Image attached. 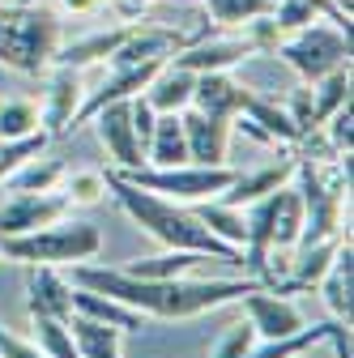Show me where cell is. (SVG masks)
Returning a JSON list of instances; mask_svg holds the SVG:
<instances>
[{"mask_svg":"<svg viewBox=\"0 0 354 358\" xmlns=\"http://www.w3.org/2000/svg\"><path fill=\"white\" fill-rule=\"evenodd\" d=\"M103 184L115 196V205L132 222H137L146 235H154L162 248H171V252H201V256H213V260H227V264H239L243 268V252L239 248H227L222 239H213L205 231V222L192 209H184L180 201H167L158 192H146L137 184H128L120 171H107Z\"/></svg>","mask_w":354,"mask_h":358,"instance_id":"6da1fadb","label":"cell"},{"mask_svg":"<svg viewBox=\"0 0 354 358\" xmlns=\"http://www.w3.org/2000/svg\"><path fill=\"white\" fill-rule=\"evenodd\" d=\"M60 48V17L43 5H0V64L43 73Z\"/></svg>","mask_w":354,"mask_h":358,"instance_id":"7a4b0ae2","label":"cell"},{"mask_svg":"<svg viewBox=\"0 0 354 358\" xmlns=\"http://www.w3.org/2000/svg\"><path fill=\"white\" fill-rule=\"evenodd\" d=\"M103 252V235L94 222H48L26 235H5L0 239V260L17 264H77L94 260Z\"/></svg>","mask_w":354,"mask_h":358,"instance_id":"3957f363","label":"cell"},{"mask_svg":"<svg viewBox=\"0 0 354 358\" xmlns=\"http://www.w3.org/2000/svg\"><path fill=\"white\" fill-rule=\"evenodd\" d=\"M128 184H137L146 192H158L167 201H213L231 188L235 179V166H197V162H180V166H132V171H120Z\"/></svg>","mask_w":354,"mask_h":358,"instance_id":"277c9868","label":"cell"},{"mask_svg":"<svg viewBox=\"0 0 354 358\" xmlns=\"http://www.w3.org/2000/svg\"><path fill=\"white\" fill-rule=\"evenodd\" d=\"M274 52H278L303 81H320L325 73L350 64V34L337 30V26H329V22H312V26L286 34Z\"/></svg>","mask_w":354,"mask_h":358,"instance_id":"5b68a950","label":"cell"},{"mask_svg":"<svg viewBox=\"0 0 354 358\" xmlns=\"http://www.w3.org/2000/svg\"><path fill=\"white\" fill-rule=\"evenodd\" d=\"M252 290H264V282H260V278H209V282L171 278V282H162L158 320H188V316H201V311L239 303V299L252 294Z\"/></svg>","mask_w":354,"mask_h":358,"instance_id":"8992f818","label":"cell"},{"mask_svg":"<svg viewBox=\"0 0 354 358\" xmlns=\"http://www.w3.org/2000/svg\"><path fill=\"white\" fill-rule=\"evenodd\" d=\"M69 282L81 286V290L107 294V299H115V303H124V307H137V311H146L150 320H158L162 282H146V278H132L128 268H107V264H90V260H77Z\"/></svg>","mask_w":354,"mask_h":358,"instance_id":"52a82bcc","label":"cell"},{"mask_svg":"<svg viewBox=\"0 0 354 358\" xmlns=\"http://www.w3.org/2000/svg\"><path fill=\"white\" fill-rule=\"evenodd\" d=\"M94 132L103 150L115 158V171H132V166H146V145L137 141V132H132V115H128V99L120 103H107L90 115Z\"/></svg>","mask_w":354,"mask_h":358,"instance_id":"ba28073f","label":"cell"},{"mask_svg":"<svg viewBox=\"0 0 354 358\" xmlns=\"http://www.w3.org/2000/svg\"><path fill=\"white\" fill-rule=\"evenodd\" d=\"M69 209L73 205L64 201V192H13L9 201H0V239L38 231L48 222H60Z\"/></svg>","mask_w":354,"mask_h":358,"instance_id":"9c48e42d","label":"cell"},{"mask_svg":"<svg viewBox=\"0 0 354 358\" xmlns=\"http://www.w3.org/2000/svg\"><path fill=\"white\" fill-rule=\"evenodd\" d=\"M180 120H184L188 162H197V166H222V162H227V145H231V128H235V120L205 115V111H197V107H184Z\"/></svg>","mask_w":354,"mask_h":358,"instance_id":"30bf717a","label":"cell"},{"mask_svg":"<svg viewBox=\"0 0 354 358\" xmlns=\"http://www.w3.org/2000/svg\"><path fill=\"white\" fill-rule=\"evenodd\" d=\"M81 99H85L81 69L56 64V73L48 81V99H43V107H38V128L48 132V137H64L69 124H73V115H77V107H81Z\"/></svg>","mask_w":354,"mask_h":358,"instance_id":"8fae6325","label":"cell"},{"mask_svg":"<svg viewBox=\"0 0 354 358\" xmlns=\"http://www.w3.org/2000/svg\"><path fill=\"white\" fill-rule=\"evenodd\" d=\"M243 311H248V324L256 329V337H264V341H278V337H290V333L303 329L299 307L286 294H274V290L243 294Z\"/></svg>","mask_w":354,"mask_h":358,"instance_id":"7c38bea8","label":"cell"},{"mask_svg":"<svg viewBox=\"0 0 354 358\" xmlns=\"http://www.w3.org/2000/svg\"><path fill=\"white\" fill-rule=\"evenodd\" d=\"M256 56V48L248 43V34H227V38H201V43H188L180 48L171 60L184 64L188 73H227L231 64Z\"/></svg>","mask_w":354,"mask_h":358,"instance_id":"4fadbf2b","label":"cell"},{"mask_svg":"<svg viewBox=\"0 0 354 358\" xmlns=\"http://www.w3.org/2000/svg\"><path fill=\"white\" fill-rule=\"evenodd\" d=\"M252 94V85L235 81L231 73H197V85H192V107L205 111V115H222V120H235L243 111Z\"/></svg>","mask_w":354,"mask_h":358,"instance_id":"5bb4252c","label":"cell"},{"mask_svg":"<svg viewBox=\"0 0 354 358\" xmlns=\"http://www.w3.org/2000/svg\"><path fill=\"white\" fill-rule=\"evenodd\" d=\"M26 307L30 316H73V282L56 273V264H34V273L26 282Z\"/></svg>","mask_w":354,"mask_h":358,"instance_id":"9a60e30c","label":"cell"},{"mask_svg":"<svg viewBox=\"0 0 354 358\" xmlns=\"http://www.w3.org/2000/svg\"><path fill=\"white\" fill-rule=\"evenodd\" d=\"M303 235V201L299 188H274L269 192V252H295Z\"/></svg>","mask_w":354,"mask_h":358,"instance_id":"2e32d148","label":"cell"},{"mask_svg":"<svg viewBox=\"0 0 354 358\" xmlns=\"http://www.w3.org/2000/svg\"><path fill=\"white\" fill-rule=\"evenodd\" d=\"M192 85H197V73H188L184 64L167 60L150 77V85L141 90V94H146V103L154 111H184V107H192Z\"/></svg>","mask_w":354,"mask_h":358,"instance_id":"e0dca14e","label":"cell"},{"mask_svg":"<svg viewBox=\"0 0 354 358\" xmlns=\"http://www.w3.org/2000/svg\"><path fill=\"white\" fill-rule=\"evenodd\" d=\"M73 311H77V316H90V320H103V324H111V329H120V333H141V329H150V316H146V311L124 307V303H115V299H107V294L81 290V286H73Z\"/></svg>","mask_w":354,"mask_h":358,"instance_id":"ac0fdd59","label":"cell"},{"mask_svg":"<svg viewBox=\"0 0 354 358\" xmlns=\"http://www.w3.org/2000/svg\"><path fill=\"white\" fill-rule=\"evenodd\" d=\"M128 30H132V22L111 26V30H94V34L73 38V43H60L56 56H52V64H64V69H85V64H99V60H107V56L120 48Z\"/></svg>","mask_w":354,"mask_h":358,"instance_id":"d6986e66","label":"cell"},{"mask_svg":"<svg viewBox=\"0 0 354 358\" xmlns=\"http://www.w3.org/2000/svg\"><path fill=\"white\" fill-rule=\"evenodd\" d=\"M350 290H354V252H350V235H346L333 264H329V273L320 278V294H325V303L333 311V320H341V324H350V311H354Z\"/></svg>","mask_w":354,"mask_h":358,"instance_id":"ffe728a7","label":"cell"},{"mask_svg":"<svg viewBox=\"0 0 354 358\" xmlns=\"http://www.w3.org/2000/svg\"><path fill=\"white\" fill-rule=\"evenodd\" d=\"M180 162H188L184 120H180V111H158L150 145H146V166H180Z\"/></svg>","mask_w":354,"mask_h":358,"instance_id":"44dd1931","label":"cell"},{"mask_svg":"<svg viewBox=\"0 0 354 358\" xmlns=\"http://www.w3.org/2000/svg\"><path fill=\"white\" fill-rule=\"evenodd\" d=\"M290 175H295V158H290V162H278V166H264V171H252V175L235 171L231 188H227L222 196H218V201H222V205H235V209H243V205H252V201H260V196H269L274 188H282Z\"/></svg>","mask_w":354,"mask_h":358,"instance_id":"7402d4cb","label":"cell"},{"mask_svg":"<svg viewBox=\"0 0 354 358\" xmlns=\"http://www.w3.org/2000/svg\"><path fill=\"white\" fill-rule=\"evenodd\" d=\"M239 115H243V120H252V124H256V128H260L274 145H278V141H286V145L303 141V132H299V124L290 120V111H286V107H278L274 99L256 94V90L248 94V103H243V111H239Z\"/></svg>","mask_w":354,"mask_h":358,"instance_id":"603a6c76","label":"cell"},{"mask_svg":"<svg viewBox=\"0 0 354 358\" xmlns=\"http://www.w3.org/2000/svg\"><path fill=\"white\" fill-rule=\"evenodd\" d=\"M341 239H346V235H333V239H320V243L295 248V256H290V273H286V278H290L299 290L320 286V278L329 273V264H333V256H337Z\"/></svg>","mask_w":354,"mask_h":358,"instance_id":"cb8c5ba5","label":"cell"},{"mask_svg":"<svg viewBox=\"0 0 354 358\" xmlns=\"http://www.w3.org/2000/svg\"><path fill=\"white\" fill-rule=\"evenodd\" d=\"M69 333H73V345L81 358H120V341L124 333L103 324V320H90V316H69Z\"/></svg>","mask_w":354,"mask_h":358,"instance_id":"d4e9b609","label":"cell"},{"mask_svg":"<svg viewBox=\"0 0 354 358\" xmlns=\"http://www.w3.org/2000/svg\"><path fill=\"white\" fill-rule=\"evenodd\" d=\"M201 222H205V231L213 235V239H222L227 248H239L243 252V239H248V217H243V209H235V205H222V201H197V209H192Z\"/></svg>","mask_w":354,"mask_h":358,"instance_id":"484cf974","label":"cell"},{"mask_svg":"<svg viewBox=\"0 0 354 358\" xmlns=\"http://www.w3.org/2000/svg\"><path fill=\"white\" fill-rule=\"evenodd\" d=\"M64 175H69V166L60 158H38L34 154L13 175H5V184H9V192H56Z\"/></svg>","mask_w":354,"mask_h":358,"instance_id":"4316f807","label":"cell"},{"mask_svg":"<svg viewBox=\"0 0 354 358\" xmlns=\"http://www.w3.org/2000/svg\"><path fill=\"white\" fill-rule=\"evenodd\" d=\"M201 260H209V256H201V252H162V256H150V260H132V264H124L132 278H146V282H171V278H184V273H192V268L201 264Z\"/></svg>","mask_w":354,"mask_h":358,"instance_id":"83f0119b","label":"cell"},{"mask_svg":"<svg viewBox=\"0 0 354 358\" xmlns=\"http://www.w3.org/2000/svg\"><path fill=\"white\" fill-rule=\"evenodd\" d=\"M307 90H312V115H316V128H320L337 107L350 103V64L325 73L320 81H307Z\"/></svg>","mask_w":354,"mask_h":358,"instance_id":"f1b7e54d","label":"cell"},{"mask_svg":"<svg viewBox=\"0 0 354 358\" xmlns=\"http://www.w3.org/2000/svg\"><path fill=\"white\" fill-rule=\"evenodd\" d=\"M30 320H34V345L48 358H81L73 345L69 320H56V316H30Z\"/></svg>","mask_w":354,"mask_h":358,"instance_id":"f546056e","label":"cell"},{"mask_svg":"<svg viewBox=\"0 0 354 358\" xmlns=\"http://www.w3.org/2000/svg\"><path fill=\"white\" fill-rule=\"evenodd\" d=\"M205 13L218 26H248L264 13H274V0H205Z\"/></svg>","mask_w":354,"mask_h":358,"instance_id":"4dcf8cb0","label":"cell"},{"mask_svg":"<svg viewBox=\"0 0 354 358\" xmlns=\"http://www.w3.org/2000/svg\"><path fill=\"white\" fill-rule=\"evenodd\" d=\"M38 132V107L30 99H9L0 103V141H17Z\"/></svg>","mask_w":354,"mask_h":358,"instance_id":"1f68e13d","label":"cell"},{"mask_svg":"<svg viewBox=\"0 0 354 358\" xmlns=\"http://www.w3.org/2000/svg\"><path fill=\"white\" fill-rule=\"evenodd\" d=\"M48 132H30V137H17V141H0V184H5V175H13L26 158H34V154H43L48 150Z\"/></svg>","mask_w":354,"mask_h":358,"instance_id":"d6a6232c","label":"cell"},{"mask_svg":"<svg viewBox=\"0 0 354 358\" xmlns=\"http://www.w3.org/2000/svg\"><path fill=\"white\" fill-rule=\"evenodd\" d=\"M60 184H64V201L69 205H99L103 192H107L103 171H73V175L60 179Z\"/></svg>","mask_w":354,"mask_h":358,"instance_id":"836d02e7","label":"cell"},{"mask_svg":"<svg viewBox=\"0 0 354 358\" xmlns=\"http://www.w3.org/2000/svg\"><path fill=\"white\" fill-rule=\"evenodd\" d=\"M274 26L282 30V38L286 34H295V30H303V26H312V22H325L312 5H307V0H274Z\"/></svg>","mask_w":354,"mask_h":358,"instance_id":"e575fe53","label":"cell"},{"mask_svg":"<svg viewBox=\"0 0 354 358\" xmlns=\"http://www.w3.org/2000/svg\"><path fill=\"white\" fill-rule=\"evenodd\" d=\"M252 350H256V329H252L248 320H235L222 337H218V345H213L209 358H243V354H252Z\"/></svg>","mask_w":354,"mask_h":358,"instance_id":"d590c367","label":"cell"},{"mask_svg":"<svg viewBox=\"0 0 354 358\" xmlns=\"http://www.w3.org/2000/svg\"><path fill=\"white\" fill-rule=\"evenodd\" d=\"M350 120H354V111H350V103L346 107H337L329 120H325V128H329V145H333V154H350V145H354V128H350Z\"/></svg>","mask_w":354,"mask_h":358,"instance_id":"8d00e7d4","label":"cell"},{"mask_svg":"<svg viewBox=\"0 0 354 358\" xmlns=\"http://www.w3.org/2000/svg\"><path fill=\"white\" fill-rule=\"evenodd\" d=\"M0 358H48L34 341H26V337H17V333H9L5 324H0Z\"/></svg>","mask_w":354,"mask_h":358,"instance_id":"74e56055","label":"cell"},{"mask_svg":"<svg viewBox=\"0 0 354 358\" xmlns=\"http://www.w3.org/2000/svg\"><path fill=\"white\" fill-rule=\"evenodd\" d=\"M107 5H115V13H120V22H137L154 0H107Z\"/></svg>","mask_w":354,"mask_h":358,"instance_id":"f35d334b","label":"cell"},{"mask_svg":"<svg viewBox=\"0 0 354 358\" xmlns=\"http://www.w3.org/2000/svg\"><path fill=\"white\" fill-rule=\"evenodd\" d=\"M329 341H333V350H337V358H350V324H341V320H333V324H329Z\"/></svg>","mask_w":354,"mask_h":358,"instance_id":"ab89813d","label":"cell"},{"mask_svg":"<svg viewBox=\"0 0 354 358\" xmlns=\"http://www.w3.org/2000/svg\"><path fill=\"white\" fill-rule=\"evenodd\" d=\"M60 9L73 13V17H90V13L103 9V0H60Z\"/></svg>","mask_w":354,"mask_h":358,"instance_id":"60d3db41","label":"cell"},{"mask_svg":"<svg viewBox=\"0 0 354 358\" xmlns=\"http://www.w3.org/2000/svg\"><path fill=\"white\" fill-rule=\"evenodd\" d=\"M17 5H34V0H17Z\"/></svg>","mask_w":354,"mask_h":358,"instance_id":"b9f144b4","label":"cell"}]
</instances>
